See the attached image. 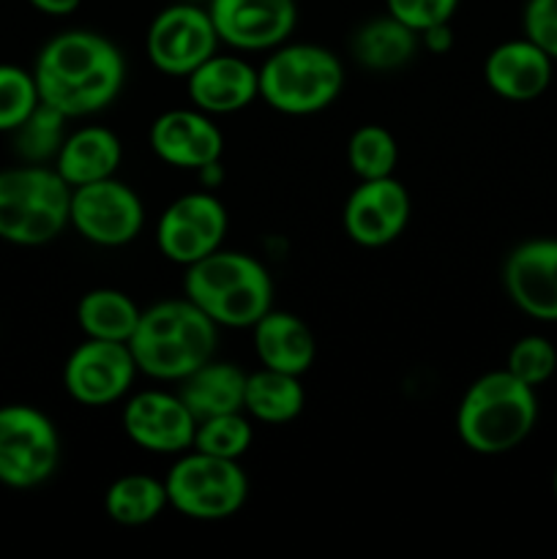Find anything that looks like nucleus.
Returning a JSON list of instances; mask_svg holds the SVG:
<instances>
[{"mask_svg": "<svg viewBox=\"0 0 557 559\" xmlns=\"http://www.w3.org/2000/svg\"><path fill=\"white\" fill-rule=\"evenodd\" d=\"M33 80L44 104L66 118H85L115 102L126 82V63L109 38L66 31L44 44Z\"/></svg>", "mask_w": 557, "mask_h": 559, "instance_id": "obj_1", "label": "nucleus"}, {"mask_svg": "<svg viewBox=\"0 0 557 559\" xmlns=\"http://www.w3.org/2000/svg\"><path fill=\"white\" fill-rule=\"evenodd\" d=\"M218 325L189 298L162 300L142 311L129 349L142 374L183 380L216 353Z\"/></svg>", "mask_w": 557, "mask_h": 559, "instance_id": "obj_2", "label": "nucleus"}, {"mask_svg": "<svg viewBox=\"0 0 557 559\" xmlns=\"http://www.w3.org/2000/svg\"><path fill=\"white\" fill-rule=\"evenodd\" d=\"M538 420L535 388L508 369L478 377L457 413L459 440L478 456H502L522 445Z\"/></svg>", "mask_w": 557, "mask_h": 559, "instance_id": "obj_3", "label": "nucleus"}, {"mask_svg": "<svg viewBox=\"0 0 557 559\" xmlns=\"http://www.w3.org/2000/svg\"><path fill=\"white\" fill-rule=\"evenodd\" d=\"M183 293L216 325L254 328L271 311L273 282L254 257L216 249L189 265Z\"/></svg>", "mask_w": 557, "mask_h": 559, "instance_id": "obj_4", "label": "nucleus"}, {"mask_svg": "<svg viewBox=\"0 0 557 559\" xmlns=\"http://www.w3.org/2000/svg\"><path fill=\"white\" fill-rule=\"evenodd\" d=\"M71 186L58 169L11 167L0 173V238L16 246H44L69 227Z\"/></svg>", "mask_w": 557, "mask_h": 559, "instance_id": "obj_5", "label": "nucleus"}, {"mask_svg": "<svg viewBox=\"0 0 557 559\" xmlns=\"http://www.w3.org/2000/svg\"><path fill=\"white\" fill-rule=\"evenodd\" d=\"M260 96L284 115H315L331 107L344 87V66L317 44H282L257 71Z\"/></svg>", "mask_w": 557, "mask_h": 559, "instance_id": "obj_6", "label": "nucleus"}, {"mask_svg": "<svg viewBox=\"0 0 557 559\" xmlns=\"http://www.w3.org/2000/svg\"><path fill=\"white\" fill-rule=\"evenodd\" d=\"M164 486L169 506L197 522H222L235 516L249 495V480L238 459L211 456L194 448L173 464Z\"/></svg>", "mask_w": 557, "mask_h": 559, "instance_id": "obj_7", "label": "nucleus"}, {"mask_svg": "<svg viewBox=\"0 0 557 559\" xmlns=\"http://www.w3.org/2000/svg\"><path fill=\"white\" fill-rule=\"evenodd\" d=\"M60 437L52 420L27 404L0 407V484L33 489L55 475Z\"/></svg>", "mask_w": 557, "mask_h": 559, "instance_id": "obj_8", "label": "nucleus"}, {"mask_svg": "<svg viewBox=\"0 0 557 559\" xmlns=\"http://www.w3.org/2000/svg\"><path fill=\"white\" fill-rule=\"evenodd\" d=\"M218 36L211 14L191 0L156 14L147 31V58L169 76H189L216 55Z\"/></svg>", "mask_w": 557, "mask_h": 559, "instance_id": "obj_9", "label": "nucleus"}, {"mask_svg": "<svg viewBox=\"0 0 557 559\" xmlns=\"http://www.w3.org/2000/svg\"><path fill=\"white\" fill-rule=\"evenodd\" d=\"M69 222L96 246H123L140 235L145 211L134 189L115 178L71 189Z\"/></svg>", "mask_w": 557, "mask_h": 559, "instance_id": "obj_10", "label": "nucleus"}, {"mask_svg": "<svg viewBox=\"0 0 557 559\" xmlns=\"http://www.w3.org/2000/svg\"><path fill=\"white\" fill-rule=\"evenodd\" d=\"M227 233V211L213 194L197 191L175 200L162 213L156 227L158 251L169 262L194 265L202 257L213 254Z\"/></svg>", "mask_w": 557, "mask_h": 559, "instance_id": "obj_11", "label": "nucleus"}, {"mask_svg": "<svg viewBox=\"0 0 557 559\" xmlns=\"http://www.w3.org/2000/svg\"><path fill=\"white\" fill-rule=\"evenodd\" d=\"M129 342L87 338L66 360L63 382L74 402L85 407H104L123 396L137 374Z\"/></svg>", "mask_w": 557, "mask_h": 559, "instance_id": "obj_12", "label": "nucleus"}, {"mask_svg": "<svg viewBox=\"0 0 557 559\" xmlns=\"http://www.w3.org/2000/svg\"><path fill=\"white\" fill-rule=\"evenodd\" d=\"M218 41L244 52L282 47L295 31V0H211L208 5Z\"/></svg>", "mask_w": 557, "mask_h": 559, "instance_id": "obj_13", "label": "nucleus"}, {"mask_svg": "<svg viewBox=\"0 0 557 559\" xmlns=\"http://www.w3.org/2000/svg\"><path fill=\"white\" fill-rule=\"evenodd\" d=\"M410 222V194L393 175L360 180L344 205V229L366 249H380L404 233Z\"/></svg>", "mask_w": 557, "mask_h": 559, "instance_id": "obj_14", "label": "nucleus"}, {"mask_svg": "<svg viewBox=\"0 0 557 559\" xmlns=\"http://www.w3.org/2000/svg\"><path fill=\"white\" fill-rule=\"evenodd\" d=\"M502 282L511 304L533 320L557 322V240H524L508 254Z\"/></svg>", "mask_w": 557, "mask_h": 559, "instance_id": "obj_15", "label": "nucleus"}, {"mask_svg": "<svg viewBox=\"0 0 557 559\" xmlns=\"http://www.w3.org/2000/svg\"><path fill=\"white\" fill-rule=\"evenodd\" d=\"M123 429L134 445L151 453H183L194 445L197 418L180 396L147 391L123 409Z\"/></svg>", "mask_w": 557, "mask_h": 559, "instance_id": "obj_16", "label": "nucleus"}, {"mask_svg": "<svg viewBox=\"0 0 557 559\" xmlns=\"http://www.w3.org/2000/svg\"><path fill=\"white\" fill-rule=\"evenodd\" d=\"M151 145L162 162L180 169H208L222 156V131L202 109H169L151 129Z\"/></svg>", "mask_w": 557, "mask_h": 559, "instance_id": "obj_17", "label": "nucleus"}, {"mask_svg": "<svg viewBox=\"0 0 557 559\" xmlns=\"http://www.w3.org/2000/svg\"><path fill=\"white\" fill-rule=\"evenodd\" d=\"M552 63L555 60L528 36L502 41L484 63L486 85L506 102H533L549 87Z\"/></svg>", "mask_w": 557, "mask_h": 559, "instance_id": "obj_18", "label": "nucleus"}, {"mask_svg": "<svg viewBox=\"0 0 557 559\" xmlns=\"http://www.w3.org/2000/svg\"><path fill=\"white\" fill-rule=\"evenodd\" d=\"M189 96L208 115L238 112L260 96V76L246 60L213 55L189 74Z\"/></svg>", "mask_w": 557, "mask_h": 559, "instance_id": "obj_19", "label": "nucleus"}, {"mask_svg": "<svg viewBox=\"0 0 557 559\" xmlns=\"http://www.w3.org/2000/svg\"><path fill=\"white\" fill-rule=\"evenodd\" d=\"M251 331H254V353L265 369L300 377L315 364V336L300 317L271 309L262 320H257Z\"/></svg>", "mask_w": 557, "mask_h": 559, "instance_id": "obj_20", "label": "nucleus"}, {"mask_svg": "<svg viewBox=\"0 0 557 559\" xmlns=\"http://www.w3.org/2000/svg\"><path fill=\"white\" fill-rule=\"evenodd\" d=\"M120 156V140L104 126H85V129L74 131L66 136L63 145L58 151V173L71 189L85 183H96V180L115 178Z\"/></svg>", "mask_w": 557, "mask_h": 559, "instance_id": "obj_21", "label": "nucleus"}, {"mask_svg": "<svg viewBox=\"0 0 557 559\" xmlns=\"http://www.w3.org/2000/svg\"><path fill=\"white\" fill-rule=\"evenodd\" d=\"M178 396L191 409L197 424L213 415L240 413L246 396V374L238 366L211 358L180 380Z\"/></svg>", "mask_w": 557, "mask_h": 559, "instance_id": "obj_22", "label": "nucleus"}, {"mask_svg": "<svg viewBox=\"0 0 557 559\" xmlns=\"http://www.w3.org/2000/svg\"><path fill=\"white\" fill-rule=\"evenodd\" d=\"M420 36L396 16H377L360 25L353 38V55L360 66L375 71L402 69L418 52Z\"/></svg>", "mask_w": 557, "mask_h": 559, "instance_id": "obj_23", "label": "nucleus"}, {"mask_svg": "<svg viewBox=\"0 0 557 559\" xmlns=\"http://www.w3.org/2000/svg\"><path fill=\"white\" fill-rule=\"evenodd\" d=\"M306 393L295 374L262 366L257 374H246L244 409L262 424H289L304 413Z\"/></svg>", "mask_w": 557, "mask_h": 559, "instance_id": "obj_24", "label": "nucleus"}, {"mask_svg": "<svg viewBox=\"0 0 557 559\" xmlns=\"http://www.w3.org/2000/svg\"><path fill=\"white\" fill-rule=\"evenodd\" d=\"M142 311L120 289H91L76 306V322L87 338L129 342L137 331Z\"/></svg>", "mask_w": 557, "mask_h": 559, "instance_id": "obj_25", "label": "nucleus"}, {"mask_svg": "<svg viewBox=\"0 0 557 559\" xmlns=\"http://www.w3.org/2000/svg\"><path fill=\"white\" fill-rule=\"evenodd\" d=\"M167 506V486L151 475H123L104 495V511L123 527H142Z\"/></svg>", "mask_w": 557, "mask_h": 559, "instance_id": "obj_26", "label": "nucleus"}, {"mask_svg": "<svg viewBox=\"0 0 557 559\" xmlns=\"http://www.w3.org/2000/svg\"><path fill=\"white\" fill-rule=\"evenodd\" d=\"M347 158L353 173L360 180H375V178H388L393 175L396 167L399 147L396 140L388 129L382 126H360L353 136H349L347 145Z\"/></svg>", "mask_w": 557, "mask_h": 559, "instance_id": "obj_27", "label": "nucleus"}, {"mask_svg": "<svg viewBox=\"0 0 557 559\" xmlns=\"http://www.w3.org/2000/svg\"><path fill=\"white\" fill-rule=\"evenodd\" d=\"M63 120L66 115H60L49 104L38 102V107L27 115L25 123L14 129L16 153L31 164L58 156L60 145H63Z\"/></svg>", "mask_w": 557, "mask_h": 559, "instance_id": "obj_28", "label": "nucleus"}, {"mask_svg": "<svg viewBox=\"0 0 557 559\" xmlns=\"http://www.w3.org/2000/svg\"><path fill=\"white\" fill-rule=\"evenodd\" d=\"M251 445V426L240 413L213 415L197 424L194 451L222 459H240Z\"/></svg>", "mask_w": 557, "mask_h": 559, "instance_id": "obj_29", "label": "nucleus"}, {"mask_svg": "<svg viewBox=\"0 0 557 559\" xmlns=\"http://www.w3.org/2000/svg\"><path fill=\"white\" fill-rule=\"evenodd\" d=\"M38 102L42 98L33 74L16 66H0V131L20 129Z\"/></svg>", "mask_w": 557, "mask_h": 559, "instance_id": "obj_30", "label": "nucleus"}, {"mask_svg": "<svg viewBox=\"0 0 557 559\" xmlns=\"http://www.w3.org/2000/svg\"><path fill=\"white\" fill-rule=\"evenodd\" d=\"M506 369L524 385L538 388L555 374L557 369V349L549 338L544 336H522L508 353Z\"/></svg>", "mask_w": 557, "mask_h": 559, "instance_id": "obj_31", "label": "nucleus"}, {"mask_svg": "<svg viewBox=\"0 0 557 559\" xmlns=\"http://www.w3.org/2000/svg\"><path fill=\"white\" fill-rule=\"evenodd\" d=\"M388 14L396 16L415 33H424L435 25H446L453 20L459 0H386Z\"/></svg>", "mask_w": 557, "mask_h": 559, "instance_id": "obj_32", "label": "nucleus"}, {"mask_svg": "<svg viewBox=\"0 0 557 559\" xmlns=\"http://www.w3.org/2000/svg\"><path fill=\"white\" fill-rule=\"evenodd\" d=\"M522 27L530 41L557 60V0H528Z\"/></svg>", "mask_w": 557, "mask_h": 559, "instance_id": "obj_33", "label": "nucleus"}, {"mask_svg": "<svg viewBox=\"0 0 557 559\" xmlns=\"http://www.w3.org/2000/svg\"><path fill=\"white\" fill-rule=\"evenodd\" d=\"M33 9H38L42 14L49 16H66V14H74L80 9L82 0H27Z\"/></svg>", "mask_w": 557, "mask_h": 559, "instance_id": "obj_34", "label": "nucleus"}, {"mask_svg": "<svg viewBox=\"0 0 557 559\" xmlns=\"http://www.w3.org/2000/svg\"><path fill=\"white\" fill-rule=\"evenodd\" d=\"M420 38H424V44L429 49H435V52H446L448 47H451V27H448V22L446 25H435V27H429V31H424L420 33Z\"/></svg>", "mask_w": 557, "mask_h": 559, "instance_id": "obj_35", "label": "nucleus"}, {"mask_svg": "<svg viewBox=\"0 0 557 559\" xmlns=\"http://www.w3.org/2000/svg\"><path fill=\"white\" fill-rule=\"evenodd\" d=\"M552 489H555V497H557V467H555V478H552Z\"/></svg>", "mask_w": 557, "mask_h": 559, "instance_id": "obj_36", "label": "nucleus"}]
</instances>
